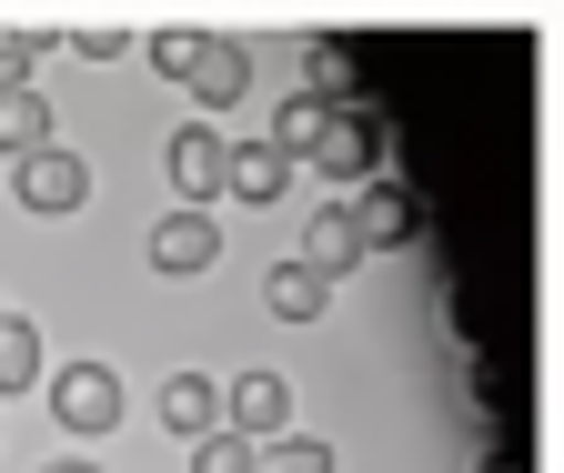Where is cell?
Instances as JSON below:
<instances>
[{
  "instance_id": "obj_1",
  "label": "cell",
  "mask_w": 564,
  "mask_h": 473,
  "mask_svg": "<svg viewBox=\"0 0 564 473\" xmlns=\"http://www.w3.org/2000/svg\"><path fill=\"white\" fill-rule=\"evenodd\" d=\"M41 393H51L61 433H111V424H121V383H111V363H61V373H41Z\"/></svg>"
},
{
  "instance_id": "obj_2",
  "label": "cell",
  "mask_w": 564,
  "mask_h": 473,
  "mask_svg": "<svg viewBox=\"0 0 564 473\" xmlns=\"http://www.w3.org/2000/svg\"><path fill=\"white\" fill-rule=\"evenodd\" d=\"M91 201V162L70 152V142H51V152H31L21 162V212H41V222H70Z\"/></svg>"
},
{
  "instance_id": "obj_3",
  "label": "cell",
  "mask_w": 564,
  "mask_h": 473,
  "mask_svg": "<svg viewBox=\"0 0 564 473\" xmlns=\"http://www.w3.org/2000/svg\"><path fill=\"white\" fill-rule=\"evenodd\" d=\"M352 232H364V252H403V242L423 232V191H413L403 172H373L364 201H352Z\"/></svg>"
},
{
  "instance_id": "obj_4",
  "label": "cell",
  "mask_w": 564,
  "mask_h": 473,
  "mask_svg": "<svg viewBox=\"0 0 564 473\" xmlns=\"http://www.w3.org/2000/svg\"><path fill=\"white\" fill-rule=\"evenodd\" d=\"M383 142H393V121H383V111H364V101H343L313 162H323L333 182H373V172H383Z\"/></svg>"
},
{
  "instance_id": "obj_5",
  "label": "cell",
  "mask_w": 564,
  "mask_h": 473,
  "mask_svg": "<svg viewBox=\"0 0 564 473\" xmlns=\"http://www.w3.org/2000/svg\"><path fill=\"white\" fill-rule=\"evenodd\" d=\"M223 433H242V443L293 433V383H282V373H242V383L223 393Z\"/></svg>"
},
{
  "instance_id": "obj_6",
  "label": "cell",
  "mask_w": 564,
  "mask_h": 473,
  "mask_svg": "<svg viewBox=\"0 0 564 473\" xmlns=\"http://www.w3.org/2000/svg\"><path fill=\"white\" fill-rule=\"evenodd\" d=\"M212 262H223V222L212 212H162L152 222V273L192 283V273H212Z\"/></svg>"
},
{
  "instance_id": "obj_7",
  "label": "cell",
  "mask_w": 564,
  "mask_h": 473,
  "mask_svg": "<svg viewBox=\"0 0 564 473\" xmlns=\"http://www.w3.org/2000/svg\"><path fill=\"white\" fill-rule=\"evenodd\" d=\"M223 152H232V142H223V131H202V121H192V131H172V152H162V162H172L182 212H202V201L223 191Z\"/></svg>"
},
{
  "instance_id": "obj_8",
  "label": "cell",
  "mask_w": 564,
  "mask_h": 473,
  "mask_svg": "<svg viewBox=\"0 0 564 473\" xmlns=\"http://www.w3.org/2000/svg\"><path fill=\"white\" fill-rule=\"evenodd\" d=\"M223 191L262 212V201H282V191H293V162H282L272 142H232V152H223Z\"/></svg>"
},
{
  "instance_id": "obj_9",
  "label": "cell",
  "mask_w": 564,
  "mask_h": 473,
  "mask_svg": "<svg viewBox=\"0 0 564 473\" xmlns=\"http://www.w3.org/2000/svg\"><path fill=\"white\" fill-rule=\"evenodd\" d=\"M162 424H172L182 443H202L212 424H223V383H212V373H172V383H162Z\"/></svg>"
},
{
  "instance_id": "obj_10",
  "label": "cell",
  "mask_w": 564,
  "mask_h": 473,
  "mask_svg": "<svg viewBox=\"0 0 564 473\" xmlns=\"http://www.w3.org/2000/svg\"><path fill=\"white\" fill-rule=\"evenodd\" d=\"M303 262H313L323 283H333V273H352V262H373V252H364V232H352V201H323V212H313V242H303Z\"/></svg>"
},
{
  "instance_id": "obj_11",
  "label": "cell",
  "mask_w": 564,
  "mask_h": 473,
  "mask_svg": "<svg viewBox=\"0 0 564 473\" xmlns=\"http://www.w3.org/2000/svg\"><path fill=\"white\" fill-rule=\"evenodd\" d=\"M262 302H272V322H313L333 302V283L313 273V262H272V273H262Z\"/></svg>"
},
{
  "instance_id": "obj_12",
  "label": "cell",
  "mask_w": 564,
  "mask_h": 473,
  "mask_svg": "<svg viewBox=\"0 0 564 473\" xmlns=\"http://www.w3.org/2000/svg\"><path fill=\"white\" fill-rule=\"evenodd\" d=\"M323 131H333V101L293 91V101L272 111V152H282V162H313V152H323Z\"/></svg>"
},
{
  "instance_id": "obj_13",
  "label": "cell",
  "mask_w": 564,
  "mask_h": 473,
  "mask_svg": "<svg viewBox=\"0 0 564 473\" xmlns=\"http://www.w3.org/2000/svg\"><path fill=\"white\" fill-rule=\"evenodd\" d=\"M51 142H61V121H51L41 91H11V101H0V152H11V162H31V152H51Z\"/></svg>"
},
{
  "instance_id": "obj_14",
  "label": "cell",
  "mask_w": 564,
  "mask_h": 473,
  "mask_svg": "<svg viewBox=\"0 0 564 473\" xmlns=\"http://www.w3.org/2000/svg\"><path fill=\"white\" fill-rule=\"evenodd\" d=\"M192 91H202L212 111H232V101L252 91V51H232V41H212V51H202V72H192Z\"/></svg>"
},
{
  "instance_id": "obj_15",
  "label": "cell",
  "mask_w": 564,
  "mask_h": 473,
  "mask_svg": "<svg viewBox=\"0 0 564 473\" xmlns=\"http://www.w3.org/2000/svg\"><path fill=\"white\" fill-rule=\"evenodd\" d=\"M252 473H333V443L323 433H272V443H252Z\"/></svg>"
},
{
  "instance_id": "obj_16",
  "label": "cell",
  "mask_w": 564,
  "mask_h": 473,
  "mask_svg": "<svg viewBox=\"0 0 564 473\" xmlns=\"http://www.w3.org/2000/svg\"><path fill=\"white\" fill-rule=\"evenodd\" d=\"M41 383V332L11 312V322H0V393H31Z\"/></svg>"
},
{
  "instance_id": "obj_17",
  "label": "cell",
  "mask_w": 564,
  "mask_h": 473,
  "mask_svg": "<svg viewBox=\"0 0 564 473\" xmlns=\"http://www.w3.org/2000/svg\"><path fill=\"white\" fill-rule=\"evenodd\" d=\"M202 51H212V31L172 21V31H152V72H162V81H192V72H202Z\"/></svg>"
},
{
  "instance_id": "obj_18",
  "label": "cell",
  "mask_w": 564,
  "mask_h": 473,
  "mask_svg": "<svg viewBox=\"0 0 564 473\" xmlns=\"http://www.w3.org/2000/svg\"><path fill=\"white\" fill-rule=\"evenodd\" d=\"M51 41H61V31H0V101L31 91V61H41Z\"/></svg>"
},
{
  "instance_id": "obj_19",
  "label": "cell",
  "mask_w": 564,
  "mask_h": 473,
  "mask_svg": "<svg viewBox=\"0 0 564 473\" xmlns=\"http://www.w3.org/2000/svg\"><path fill=\"white\" fill-rule=\"evenodd\" d=\"M192 473H252V443H242V433H223V424H212V433L192 443Z\"/></svg>"
},
{
  "instance_id": "obj_20",
  "label": "cell",
  "mask_w": 564,
  "mask_h": 473,
  "mask_svg": "<svg viewBox=\"0 0 564 473\" xmlns=\"http://www.w3.org/2000/svg\"><path fill=\"white\" fill-rule=\"evenodd\" d=\"M70 51H82V61H121L131 31H121V21H70Z\"/></svg>"
},
{
  "instance_id": "obj_21",
  "label": "cell",
  "mask_w": 564,
  "mask_h": 473,
  "mask_svg": "<svg viewBox=\"0 0 564 473\" xmlns=\"http://www.w3.org/2000/svg\"><path fill=\"white\" fill-rule=\"evenodd\" d=\"M303 91L343 111V41H323V51H313V72H303Z\"/></svg>"
},
{
  "instance_id": "obj_22",
  "label": "cell",
  "mask_w": 564,
  "mask_h": 473,
  "mask_svg": "<svg viewBox=\"0 0 564 473\" xmlns=\"http://www.w3.org/2000/svg\"><path fill=\"white\" fill-rule=\"evenodd\" d=\"M41 473H101V463H41Z\"/></svg>"
},
{
  "instance_id": "obj_23",
  "label": "cell",
  "mask_w": 564,
  "mask_h": 473,
  "mask_svg": "<svg viewBox=\"0 0 564 473\" xmlns=\"http://www.w3.org/2000/svg\"><path fill=\"white\" fill-rule=\"evenodd\" d=\"M0 322H11V312H0Z\"/></svg>"
}]
</instances>
